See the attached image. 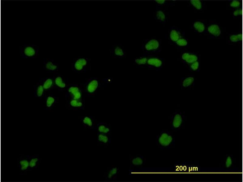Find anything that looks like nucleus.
Listing matches in <instances>:
<instances>
[{
  "mask_svg": "<svg viewBox=\"0 0 243 182\" xmlns=\"http://www.w3.org/2000/svg\"><path fill=\"white\" fill-rule=\"evenodd\" d=\"M175 142L174 136L168 130H163L156 136V145L161 150H165L173 147Z\"/></svg>",
  "mask_w": 243,
  "mask_h": 182,
  "instance_id": "nucleus-1",
  "label": "nucleus"
},
{
  "mask_svg": "<svg viewBox=\"0 0 243 182\" xmlns=\"http://www.w3.org/2000/svg\"><path fill=\"white\" fill-rule=\"evenodd\" d=\"M71 64L72 70L77 73L85 72L91 67L90 61L91 59L86 57L78 56L73 59Z\"/></svg>",
  "mask_w": 243,
  "mask_h": 182,
  "instance_id": "nucleus-2",
  "label": "nucleus"
},
{
  "mask_svg": "<svg viewBox=\"0 0 243 182\" xmlns=\"http://www.w3.org/2000/svg\"><path fill=\"white\" fill-rule=\"evenodd\" d=\"M39 50V47L34 44L31 45L25 44L20 47V55L22 58H36Z\"/></svg>",
  "mask_w": 243,
  "mask_h": 182,
  "instance_id": "nucleus-3",
  "label": "nucleus"
},
{
  "mask_svg": "<svg viewBox=\"0 0 243 182\" xmlns=\"http://www.w3.org/2000/svg\"><path fill=\"white\" fill-rule=\"evenodd\" d=\"M66 90V99L71 98L81 99L84 98L83 89L77 84L73 83L69 84Z\"/></svg>",
  "mask_w": 243,
  "mask_h": 182,
  "instance_id": "nucleus-4",
  "label": "nucleus"
},
{
  "mask_svg": "<svg viewBox=\"0 0 243 182\" xmlns=\"http://www.w3.org/2000/svg\"><path fill=\"white\" fill-rule=\"evenodd\" d=\"M142 47L146 54L152 55V54L160 52L161 48L160 42L155 39L146 40Z\"/></svg>",
  "mask_w": 243,
  "mask_h": 182,
  "instance_id": "nucleus-5",
  "label": "nucleus"
},
{
  "mask_svg": "<svg viewBox=\"0 0 243 182\" xmlns=\"http://www.w3.org/2000/svg\"><path fill=\"white\" fill-rule=\"evenodd\" d=\"M100 85V81L97 78H91L84 84V92L88 96H93L99 88Z\"/></svg>",
  "mask_w": 243,
  "mask_h": 182,
  "instance_id": "nucleus-6",
  "label": "nucleus"
},
{
  "mask_svg": "<svg viewBox=\"0 0 243 182\" xmlns=\"http://www.w3.org/2000/svg\"><path fill=\"white\" fill-rule=\"evenodd\" d=\"M185 116L180 112H176L172 116L170 121L171 130L176 131L180 130L183 126Z\"/></svg>",
  "mask_w": 243,
  "mask_h": 182,
  "instance_id": "nucleus-7",
  "label": "nucleus"
},
{
  "mask_svg": "<svg viewBox=\"0 0 243 182\" xmlns=\"http://www.w3.org/2000/svg\"><path fill=\"white\" fill-rule=\"evenodd\" d=\"M204 34L212 38H219L222 34L221 27L216 23L208 24Z\"/></svg>",
  "mask_w": 243,
  "mask_h": 182,
  "instance_id": "nucleus-8",
  "label": "nucleus"
},
{
  "mask_svg": "<svg viewBox=\"0 0 243 182\" xmlns=\"http://www.w3.org/2000/svg\"><path fill=\"white\" fill-rule=\"evenodd\" d=\"M53 78L55 89L60 91L66 90L68 85L67 84L68 79H66L63 76L58 73H55Z\"/></svg>",
  "mask_w": 243,
  "mask_h": 182,
  "instance_id": "nucleus-9",
  "label": "nucleus"
},
{
  "mask_svg": "<svg viewBox=\"0 0 243 182\" xmlns=\"http://www.w3.org/2000/svg\"><path fill=\"white\" fill-rule=\"evenodd\" d=\"M180 60L186 66L200 59L197 53L190 52H183L181 55Z\"/></svg>",
  "mask_w": 243,
  "mask_h": 182,
  "instance_id": "nucleus-10",
  "label": "nucleus"
},
{
  "mask_svg": "<svg viewBox=\"0 0 243 182\" xmlns=\"http://www.w3.org/2000/svg\"><path fill=\"white\" fill-rule=\"evenodd\" d=\"M184 35L185 32L180 28L173 26L170 27L169 31V39L170 43L173 44Z\"/></svg>",
  "mask_w": 243,
  "mask_h": 182,
  "instance_id": "nucleus-11",
  "label": "nucleus"
},
{
  "mask_svg": "<svg viewBox=\"0 0 243 182\" xmlns=\"http://www.w3.org/2000/svg\"><path fill=\"white\" fill-rule=\"evenodd\" d=\"M110 55L112 58H119L125 57V52L121 44H115L109 49Z\"/></svg>",
  "mask_w": 243,
  "mask_h": 182,
  "instance_id": "nucleus-12",
  "label": "nucleus"
},
{
  "mask_svg": "<svg viewBox=\"0 0 243 182\" xmlns=\"http://www.w3.org/2000/svg\"><path fill=\"white\" fill-rule=\"evenodd\" d=\"M43 98L45 100L44 109L45 110L52 109L58 100V97L52 93H45Z\"/></svg>",
  "mask_w": 243,
  "mask_h": 182,
  "instance_id": "nucleus-13",
  "label": "nucleus"
},
{
  "mask_svg": "<svg viewBox=\"0 0 243 182\" xmlns=\"http://www.w3.org/2000/svg\"><path fill=\"white\" fill-rule=\"evenodd\" d=\"M164 63L163 59L151 55L149 58L146 65L150 68L160 69L163 66Z\"/></svg>",
  "mask_w": 243,
  "mask_h": 182,
  "instance_id": "nucleus-14",
  "label": "nucleus"
},
{
  "mask_svg": "<svg viewBox=\"0 0 243 182\" xmlns=\"http://www.w3.org/2000/svg\"><path fill=\"white\" fill-rule=\"evenodd\" d=\"M43 68L47 72H56L58 70L59 66L58 64L53 59L50 58H44Z\"/></svg>",
  "mask_w": 243,
  "mask_h": 182,
  "instance_id": "nucleus-15",
  "label": "nucleus"
},
{
  "mask_svg": "<svg viewBox=\"0 0 243 182\" xmlns=\"http://www.w3.org/2000/svg\"><path fill=\"white\" fill-rule=\"evenodd\" d=\"M130 168L139 167L144 165L146 162V159L141 155L138 154L129 157Z\"/></svg>",
  "mask_w": 243,
  "mask_h": 182,
  "instance_id": "nucleus-16",
  "label": "nucleus"
},
{
  "mask_svg": "<svg viewBox=\"0 0 243 182\" xmlns=\"http://www.w3.org/2000/svg\"><path fill=\"white\" fill-rule=\"evenodd\" d=\"M195 77L194 75H190L182 77L180 82L182 89H187L191 88L195 85Z\"/></svg>",
  "mask_w": 243,
  "mask_h": 182,
  "instance_id": "nucleus-17",
  "label": "nucleus"
},
{
  "mask_svg": "<svg viewBox=\"0 0 243 182\" xmlns=\"http://www.w3.org/2000/svg\"><path fill=\"white\" fill-rule=\"evenodd\" d=\"M17 163L18 167L22 172L20 174H24L25 173L29 171V162L28 155H21L18 158Z\"/></svg>",
  "mask_w": 243,
  "mask_h": 182,
  "instance_id": "nucleus-18",
  "label": "nucleus"
},
{
  "mask_svg": "<svg viewBox=\"0 0 243 182\" xmlns=\"http://www.w3.org/2000/svg\"><path fill=\"white\" fill-rule=\"evenodd\" d=\"M68 106L74 110H82L85 106L84 99H75L71 98L66 99Z\"/></svg>",
  "mask_w": 243,
  "mask_h": 182,
  "instance_id": "nucleus-19",
  "label": "nucleus"
},
{
  "mask_svg": "<svg viewBox=\"0 0 243 182\" xmlns=\"http://www.w3.org/2000/svg\"><path fill=\"white\" fill-rule=\"evenodd\" d=\"M191 26V29L196 33L201 34L204 33L207 25L204 21L198 19L193 22Z\"/></svg>",
  "mask_w": 243,
  "mask_h": 182,
  "instance_id": "nucleus-20",
  "label": "nucleus"
},
{
  "mask_svg": "<svg viewBox=\"0 0 243 182\" xmlns=\"http://www.w3.org/2000/svg\"><path fill=\"white\" fill-rule=\"evenodd\" d=\"M33 87L34 96L38 98H43L46 93L43 86L41 78L39 79V81L33 85Z\"/></svg>",
  "mask_w": 243,
  "mask_h": 182,
  "instance_id": "nucleus-21",
  "label": "nucleus"
},
{
  "mask_svg": "<svg viewBox=\"0 0 243 182\" xmlns=\"http://www.w3.org/2000/svg\"><path fill=\"white\" fill-rule=\"evenodd\" d=\"M28 157L29 162V171H31L38 167L42 158L39 157L38 155H28Z\"/></svg>",
  "mask_w": 243,
  "mask_h": 182,
  "instance_id": "nucleus-22",
  "label": "nucleus"
},
{
  "mask_svg": "<svg viewBox=\"0 0 243 182\" xmlns=\"http://www.w3.org/2000/svg\"><path fill=\"white\" fill-rule=\"evenodd\" d=\"M45 92L51 91L55 89L53 77L41 78Z\"/></svg>",
  "mask_w": 243,
  "mask_h": 182,
  "instance_id": "nucleus-23",
  "label": "nucleus"
},
{
  "mask_svg": "<svg viewBox=\"0 0 243 182\" xmlns=\"http://www.w3.org/2000/svg\"><path fill=\"white\" fill-rule=\"evenodd\" d=\"M182 36L179 40L175 42L173 44L177 48L183 49H186L189 46V42L188 39L185 36Z\"/></svg>",
  "mask_w": 243,
  "mask_h": 182,
  "instance_id": "nucleus-24",
  "label": "nucleus"
},
{
  "mask_svg": "<svg viewBox=\"0 0 243 182\" xmlns=\"http://www.w3.org/2000/svg\"><path fill=\"white\" fill-rule=\"evenodd\" d=\"M188 2L190 6L196 10H201L204 6V3L201 0H191L189 1Z\"/></svg>",
  "mask_w": 243,
  "mask_h": 182,
  "instance_id": "nucleus-25",
  "label": "nucleus"
},
{
  "mask_svg": "<svg viewBox=\"0 0 243 182\" xmlns=\"http://www.w3.org/2000/svg\"><path fill=\"white\" fill-rule=\"evenodd\" d=\"M187 67L189 71L192 72H198L200 67V59L189 64Z\"/></svg>",
  "mask_w": 243,
  "mask_h": 182,
  "instance_id": "nucleus-26",
  "label": "nucleus"
},
{
  "mask_svg": "<svg viewBox=\"0 0 243 182\" xmlns=\"http://www.w3.org/2000/svg\"><path fill=\"white\" fill-rule=\"evenodd\" d=\"M142 57H140L135 58V62L136 64L140 66H142L146 65L147 60L149 56L152 55H147Z\"/></svg>",
  "mask_w": 243,
  "mask_h": 182,
  "instance_id": "nucleus-27",
  "label": "nucleus"
},
{
  "mask_svg": "<svg viewBox=\"0 0 243 182\" xmlns=\"http://www.w3.org/2000/svg\"><path fill=\"white\" fill-rule=\"evenodd\" d=\"M233 166V158L232 156L226 155L224 158L223 166L226 168H229Z\"/></svg>",
  "mask_w": 243,
  "mask_h": 182,
  "instance_id": "nucleus-28",
  "label": "nucleus"
},
{
  "mask_svg": "<svg viewBox=\"0 0 243 182\" xmlns=\"http://www.w3.org/2000/svg\"><path fill=\"white\" fill-rule=\"evenodd\" d=\"M242 39L241 33H236L231 34L229 37V40L231 42H240Z\"/></svg>",
  "mask_w": 243,
  "mask_h": 182,
  "instance_id": "nucleus-29",
  "label": "nucleus"
},
{
  "mask_svg": "<svg viewBox=\"0 0 243 182\" xmlns=\"http://www.w3.org/2000/svg\"><path fill=\"white\" fill-rule=\"evenodd\" d=\"M156 19L162 24L165 23L166 21V16L164 12L161 10L156 11Z\"/></svg>",
  "mask_w": 243,
  "mask_h": 182,
  "instance_id": "nucleus-30",
  "label": "nucleus"
},
{
  "mask_svg": "<svg viewBox=\"0 0 243 182\" xmlns=\"http://www.w3.org/2000/svg\"><path fill=\"white\" fill-rule=\"evenodd\" d=\"M98 130L101 133L106 134L109 133L110 129L107 125L104 123H100L98 125Z\"/></svg>",
  "mask_w": 243,
  "mask_h": 182,
  "instance_id": "nucleus-31",
  "label": "nucleus"
},
{
  "mask_svg": "<svg viewBox=\"0 0 243 182\" xmlns=\"http://www.w3.org/2000/svg\"><path fill=\"white\" fill-rule=\"evenodd\" d=\"M82 122L84 125L89 127H91L93 124L92 118L91 116H87L83 117L82 119Z\"/></svg>",
  "mask_w": 243,
  "mask_h": 182,
  "instance_id": "nucleus-32",
  "label": "nucleus"
},
{
  "mask_svg": "<svg viewBox=\"0 0 243 182\" xmlns=\"http://www.w3.org/2000/svg\"><path fill=\"white\" fill-rule=\"evenodd\" d=\"M241 1L239 0H232L229 3V6L233 9L238 8L241 7Z\"/></svg>",
  "mask_w": 243,
  "mask_h": 182,
  "instance_id": "nucleus-33",
  "label": "nucleus"
},
{
  "mask_svg": "<svg viewBox=\"0 0 243 182\" xmlns=\"http://www.w3.org/2000/svg\"><path fill=\"white\" fill-rule=\"evenodd\" d=\"M242 8L241 7L238 8L233 9L232 15L235 18L240 17L242 15Z\"/></svg>",
  "mask_w": 243,
  "mask_h": 182,
  "instance_id": "nucleus-34",
  "label": "nucleus"
},
{
  "mask_svg": "<svg viewBox=\"0 0 243 182\" xmlns=\"http://www.w3.org/2000/svg\"><path fill=\"white\" fill-rule=\"evenodd\" d=\"M98 139L100 142L103 143H107L108 141V136L105 134L100 133L98 136Z\"/></svg>",
  "mask_w": 243,
  "mask_h": 182,
  "instance_id": "nucleus-35",
  "label": "nucleus"
},
{
  "mask_svg": "<svg viewBox=\"0 0 243 182\" xmlns=\"http://www.w3.org/2000/svg\"><path fill=\"white\" fill-rule=\"evenodd\" d=\"M118 169L116 167L112 168L110 171L108 175V177L109 178H111L113 177L116 175L117 174Z\"/></svg>",
  "mask_w": 243,
  "mask_h": 182,
  "instance_id": "nucleus-36",
  "label": "nucleus"
},
{
  "mask_svg": "<svg viewBox=\"0 0 243 182\" xmlns=\"http://www.w3.org/2000/svg\"><path fill=\"white\" fill-rule=\"evenodd\" d=\"M155 2L158 5L165 4L167 2L165 0H155Z\"/></svg>",
  "mask_w": 243,
  "mask_h": 182,
  "instance_id": "nucleus-37",
  "label": "nucleus"
}]
</instances>
